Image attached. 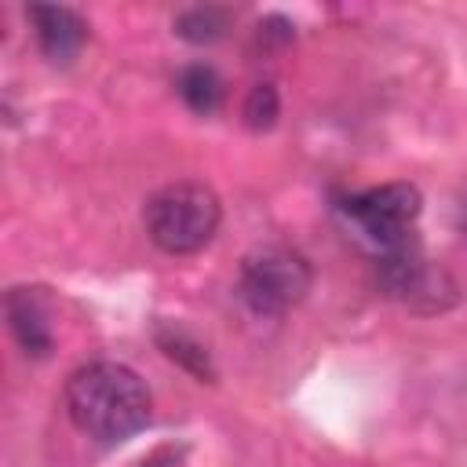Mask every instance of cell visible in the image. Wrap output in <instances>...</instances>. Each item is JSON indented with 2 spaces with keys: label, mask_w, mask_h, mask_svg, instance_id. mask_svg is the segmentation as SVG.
Wrapping results in <instances>:
<instances>
[{
  "label": "cell",
  "mask_w": 467,
  "mask_h": 467,
  "mask_svg": "<svg viewBox=\"0 0 467 467\" xmlns=\"http://www.w3.org/2000/svg\"><path fill=\"white\" fill-rule=\"evenodd\" d=\"M150 390L142 376L120 361H91L66 379V412L80 434L117 445L150 423Z\"/></svg>",
  "instance_id": "6da1fadb"
},
{
  "label": "cell",
  "mask_w": 467,
  "mask_h": 467,
  "mask_svg": "<svg viewBox=\"0 0 467 467\" xmlns=\"http://www.w3.org/2000/svg\"><path fill=\"white\" fill-rule=\"evenodd\" d=\"M142 219H146L150 241L161 252H168V255H193V252H201L215 237L223 208H219V197H215L212 186L182 179V182L161 186L146 201Z\"/></svg>",
  "instance_id": "7a4b0ae2"
},
{
  "label": "cell",
  "mask_w": 467,
  "mask_h": 467,
  "mask_svg": "<svg viewBox=\"0 0 467 467\" xmlns=\"http://www.w3.org/2000/svg\"><path fill=\"white\" fill-rule=\"evenodd\" d=\"M310 263L299 252L285 244H266L241 259L237 288L255 314H285L310 292Z\"/></svg>",
  "instance_id": "3957f363"
},
{
  "label": "cell",
  "mask_w": 467,
  "mask_h": 467,
  "mask_svg": "<svg viewBox=\"0 0 467 467\" xmlns=\"http://www.w3.org/2000/svg\"><path fill=\"white\" fill-rule=\"evenodd\" d=\"M376 281L387 296L401 299L405 306H412L420 314H434V310H445L456 303V281L441 266H434L420 252L416 241L383 248L379 263H376Z\"/></svg>",
  "instance_id": "277c9868"
},
{
  "label": "cell",
  "mask_w": 467,
  "mask_h": 467,
  "mask_svg": "<svg viewBox=\"0 0 467 467\" xmlns=\"http://www.w3.org/2000/svg\"><path fill=\"white\" fill-rule=\"evenodd\" d=\"M343 212L383 252V248H394L401 241H412V223L420 215V190L409 182L372 186L365 193L347 197Z\"/></svg>",
  "instance_id": "5b68a950"
},
{
  "label": "cell",
  "mask_w": 467,
  "mask_h": 467,
  "mask_svg": "<svg viewBox=\"0 0 467 467\" xmlns=\"http://www.w3.org/2000/svg\"><path fill=\"white\" fill-rule=\"evenodd\" d=\"M26 15L33 22V29H36L40 51L51 62H69L84 47V40H88V22L73 7H62V4H33Z\"/></svg>",
  "instance_id": "8992f818"
},
{
  "label": "cell",
  "mask_w": 467,
  "mask_h": 467,
  "mask_svg": "<svg viewBox=\"0 0 467 467\" xmlns=\"http://www.w3.org/2000/svg\"><path fill=\"white\" fill-rule=\"evenodd\" d=\"M7 321H11V332H15L18 347L29 358H47V350H51V328H47L40 306L33 303V296L26 288H15L7 296Z\"/></svg>",
  "instance_id": "52a82bcc"
},
{
  "label": "cell",
  "mask_w": 467,
  "mask_h": 467,
  "mask_svg": "<svg viewBox=\"0 0 467 467\" xmlns=\"http://www.w3.org/2000/svg\"><path fill=\"white\" fill-rule=\"evenodd\" d=\"M175 88H179V99H182L193 113H215L219 102H223V80H219V73H215L212 66H204V62L186 66V69L179 73Z\"/></svg>",
  "instance_id": "ba28073f"
},
{
  "label": "cell",
  "mask_w": 467,
  "mask_h": 467,
  "mask_svg": "<svg viewBox=\"0 0 467 467\" xmlns=\"http://www.w3.org/2000/svg\"><path fill=\"white\" fill-rule=\"evenodd\" d=\"M157 343H161V350H164L171 361H179V365L190 368L193 376H201V379H212V376H215L208 350H204L193 336H186L182 328H168V325H161V328H157Z\"/></svg>",
  "instance_id": "9c48e42d"
},
{
  "label": "cell",
  "mask_w": 467,
  "mask_h": 467,
  "mask_svg": "<svg viewBox=\"0 0 467 467\" xmlns=\"http://www.w3.org/2000/svg\"><path fill=\"white\" fill-rule=\"evenodd\" d=\"M230 26V11L226 7H186L179 18H175V33L190 44H212L226 33Z\"/></svg>",
  "instance_id": "30bf717a"
},
{
  "label": "cell",
  "mask_w": 467,
  "mask_h": 467,
  "mask_svg": "<svg viewBox=\"0 0 467 467\" xmlns=\"http://www.w3.org/2000/svg\"><path fill=\"white\" fill-rule=\"evenodd\" d=\"M241 113H244V124H248L252 131H270L274 120H277V113H281V99H277L274 84H255V88L248 91Z\"/></svg>",
  "instance_id": "8fae6325"
}]
</instances>
